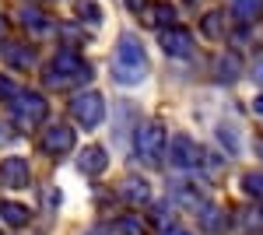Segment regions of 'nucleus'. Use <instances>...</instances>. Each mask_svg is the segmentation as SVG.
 <instances>
[{
	"mask_svg": "<svg viewBox=\"0 0 263 235\" xmlns=\"http://www.w3.org/2000/svg\"><path fill=\"white\" fill-rule=\"evenodd\" d=\"M147 74V57H144V46L137 35H120L116 46V60H112V78L120 84H141Z\"/></svg>",
	"mask_w": 263,
	"mask_h": 235,
	"instance_id": "nucleus-1",
	"label": "nucleus"
},
{
	"mask_svg": "<svg viewBox=\"0 0 263 235\" xmlns=\"http://www.w3.org/2000/svg\"><path fill=\"white\" fill-rule=\"evenodd\" d=\"M88 78H91V67H88V60L78 49H60L53 57V63H49V70H46V84L57 88V92H67L74 84H84Z\"/></svg>",
	"mask_w": 263,
	"mask_h": 235,
	"instance_id": "nucleus-2",
	"label": "nucleus"
},
{
	"mask_svg": "<svg viewBox=\"0 0 263 235\" xmlns=\"http://www.w3.org/2000/svg\"><path fill=\"white\" fill-rule=\"evenodd\" d=\"M11 102H14V105H11V123L18 126L21 134L42 126L46 116H49V105H46V98H42L39 92H18Z\"/></svg>",
	"mask_w": 263,
	"mask_h": 235,
	"instance_id": "nucleus-3",
	"label": "nucleus"
},
{
	"mask_svg": "<svg viewBox=\"0 0 263 235\" xmlns=\"http://www.w3.org/2000/svg\"><path fill=\"white\" fill-rule=\"evenodd\" d=\"M165 144H168L165 126L158 123V119H151V123L137 126V134H134V155H137L141 165H162Z\"/></svg>",
	"mask_w": 263,
	"mask_h": 235,
	"instance_id": "nucleus-4",
	"label": "nucleus"
},
{
	"mask_svg": "<svg viewBox=\"0 0 263 235\" xmlns=\"http://www.w3.org/2000/svg\"><path fill=\"white\" fill-rule=\"evenodd\" d=\"M70 119L84 126V130H95L102 119H105V98L99 92H81V95H74L70 102Z\"/></svg>",
	"mask_w": 263,
	"mask_h": 235,
	"instance_id": "nucleus-5",
	"label": "nucleus"
},
{
	"mask_svg": "<svg viewBox=\"0 0 263 235\" xmlns=\"http://www.w3.org/2000/svg\"><path fill=\"white\" fill-rule=\"evenodd\" d=\"M165 158H168V165H176V169H200L203 148H200L193 137L176 134V137L165 144Z\"/></svg>",
	"mask_w": 263,
	"mask_h": 235,
	"instance_id": "nucleus-6",
	"label": "nucleus"
},
{
	"mask_svg": "<svg viewBox=\"0 0 263 235\" xmlns=\"http://www.w3.org/2000/svg\"><path fill=\"white\" fill-rule=\"evenodd\" d=\"M28 179H32V165H28V158L11 155V158L0 161V186H4V190H25Z\"/></svg>",
	"mask_w": 263,
	"mask_h": 235,
	"instance_id": "nucleus-7",
	"label": "nucleus"
},
{
	"mask_svg": "<svg viewBox=\"0 0 263 235\" xmlns=\"http://www.w3.org/2000/svg\"><path fill=\"white\" fill-rule=\"evenodd\" d=\"M42 151L49 158H63V155H70L74 151V130L70 126H49L46 134H42Z\"/></svg>",
	"mask_w": 263,
	"mask_h": 235,
	"instance_id": "nucleus-8",
	"label": "nucleus"
},
{
	"mask_svg": "<svg viewBox=\"0 0 263 235\" xmlns=\"http://www.w3.org/2000/svg\"><path fill=\"white\" fill-rule=\"evenodd\" d=\"M158 42H162V49L168 57H190V49H193V35L186 28H176V25H168L158 35Z\"/></svg>",
	"mask_w": 263,
	"mask_h": 235,
	"instance_id": "nucleus-9",
	"label": "nucleus"
},
{
	"mask_svg": "<svg viewBox=\"0 0 263 235\" xmlns=\"http://www.w3.org/2000/svg\"><path fill=\"white\" fill-rule=\"evenodd\" d=\"M120 196L130 204V207H141V204H151V183L141 176H126L120 183Z\"/></svg>",
	"mask_w": 263,
	"mask_h": 235,
	"instance_id": "nucleus-10",
	"label": "nucleus"
},
{
	"mask_svg": "<svg viewBox=\"0 0 263 235\" xmlns=\"http://www.w3.org/2000/svg\"><path fill=\"white\" fill-rule=\"evenodd\" d=\"M78 169H81L84 176H102V172L109 169V155H105V148L88 144V148L81 151V158H78Z\"/></svg>",
	"mask_w": 263,
	"mask_h": 235,
	"instance_id": "nucleus-11",
	"label": "nucleus"
},
{
	"mask_svg": "<svg viewBox=\"0 0 263 235\" xmlns=\"http://www.w3.org/2000/svg\"><path fill=\"white\" fill-rule=\"evenodd\" d=\"M0 221L7 228H25L32 221V214H28V207L18 204V200H0Z\"/></svg>",
	"mask_w": 263,
	"mask_h": 235,
	"instance_id": "nucleus-12",
	"label": "nucleus"
},
{
	"mask_svg": "<svg viewBox=\"0 0 263 235\" xmlns=\"http://www.w3.org/2000/svg\"><path fill=\"white\" fill-rule=\"evenodd\" d=\"M224 225H228V218H224L221 207H214V204H203V207H200V228L207 235H218Z\"/></svg>",
	"mask_w": 263,
	"mask_h": 235,
	"instance_id": "nucleus-13",
	"label": "nucleus"
},
{
	"mask_svg": "<svg viewBox=\"0 0 263 235\" xmlns=\"http://www.w3.org/2000/svg\"><path fill=\"white\" fill-rule=\"evenodd\" d=\"M232 14L242 25H249V21H256L263 14V0H232Z\"/></svg>",
	"mask_w": 263,
	"mask_h": 235,
	"instance_id": "nucleus-14",
	"label": "nucleus"
},
{
	"mask_svg": "<svg viewBox=\"0 0 263 235\" xmlns=\"http://www.w3.org/2000/svg\"><path fill=\"white\" fill-rule=\"evenodd\" d=\"M172 18H176V7H172V4H151V7H144V21H147V25H158V28H162V25H168Z\"/></svg>",
	"mask_w": 263,
	"mask_h": 235,
	"instance_id": "nucleus-15",
	"label": "nucleus"
},
{
	"mask_svg": "<svg viewBox=\"0 0 263 235\" xmlns=\"http://www.w3.org/2000/svg\"><path fill=\"white\" fill-rule=\"evenodd\" d=\"M172 196H176V200H179L182 207H193V211H197V207H203V204H207V200H203V196L197 193V190H193V186H190V183H176V186H172Z\"/></svg>",
	"mask_w": 263,
	"mask_h": 235,
	"instance_id": "nucleus-16",
	"label": "nucleus"
},
{
	"mask_svg": "<svg viewBox=\"0 0 263 235\" xmlns=\"http://www.w3.org/2000/svg\"><path fill=\"white\" fill-rule=\"evenodd\" d=\"M112 235H147V228H144L141 218L126 214V218H120V221L112 225Z\"/></svg>",
	"mask_w": 263,
	"mask_h": 235,
	"instance_id": "nucleus-17",
	"label": "nucleus"
},
{
	"mask_svg": "<svg viewBox=\"0 0 263 235\" xmlns=\"http://www.w3.org/2000/svg\"><path fill=\"white\" fill-rule=\"evenodd\" d=\"M200 28H203L207 39H224V14H221V11H211V14L203 18Z\"/></svg>",
	"mask_w": 263,
	"mask_h": 235,
	"instance_id": "nucleus-18",
	"label": "nucleus"
},
{
	"mask_svg": "<svg viewBox=\"0 0 263 235\" xmlns=\"http://www.w3.org/2000/svg\"><path fill=\"white\" fill-rule=\"evenodd\" d=\"M4 60H7L11 67H18V70H28V63H32V53H28L25 46H14V42H11V46L4 49Z\"/></svg>",
	"mask_w": 263,
	"mask_h": 235,
	"instance_id": "nucleus-19",
	"label": "nucleus"
},
{
	"mask_svg": "<svg viewBox=\"0 0 263 235\" xmlns=\"http://www.w3.org/2000/svg\"><path fill=\"white\" fill-rule=\"evenodd\" d=\"M242 186H246V193L253 196V200L263 204V172H249V176L242 179Z\"/></svg>",
	"mask_w": 263,
	"mask_h": 235,
	"instance_id": "nucleus-20",
	"label": "nucleus"
},
{
	"mask_svg": "<svg viewBox=\"0 0 263 235\" xmlns=\"http://www.w3.org/2000/svg\"><path fill=\"white\" fill-rule=\"evenodd\" d=\"M218 74H221V81H235L239 78V60L235 57H221L218 60Z\"/></svg>",
	"mask_w": 263,
	"mask_h": 235,
	"instance_id": "nucleus-21",
	"label": "nucleus"
},
{
	"mask_svg": "<svg viewBox=\"0 0 263 235\" xmlns=\"http://www.w3.org/2000/svg\"><path fill=\"white\" fill-rule=\"evenodd\" d=\"M21 18H25V28H35V32H46V18H42V11H35V7L28 11V7H25V11H21Z\"/></svg>",
	"mask_w": 263,
	"mask_h": 235,
	"instance_id": "nucleus-22",
	"label": "nucleus"
},
{
	"mask_svg": "<svg viewBox=\"0 0 263 235\" xmlns=\"http://www.w3.org/2000/svg\"><path fill=\"white\" fill-rule=\"evenodd\" d=\"M14 95H18V88H14L7 78H0V98H14Z\"/></svg>",
	"mask_w": 263,
	"mask_h": 235,
	"instance_id": "nucleus-23",
	"label": "nucleus"
},
{
	"mask_svg": "<svg viewBox=\"0 0 263 235\" xmlns=\"http://www.w3.org/2000/svg\"><path fill=\"white\" fill-rule=\"evenodd\" d=\"M253 81L263 88V60H256V63H253Z\"/></svg>",
	"mask_w": 263,
	"mask_h": 235,
	"instance_id": "nucleus-24",
	"label": "nucleus"
},
{
	"mask_svg": "<svg viewBox=\"0 0 263 235\" xmlns=\"http://www.w3.org/2000/svg\"><path fill=\"white\" fill-rule=\"evenodd\" d=\"M165 235H193V232H190V228H179V225H168Z\"/></svg>",
	"mask_w": 263,
	"mask_h": 235,
	"instance_id": "nucleus-25",
	"label": "nucleus"
},
{
	"mask_svg": "<svg viewBox=\"0 0 263 235\" xmlns=\"http://www.w3.org/2000/svg\"><path fill=\"white\" fill-rule=\"evenodd\" d=\"M256 113H260V116H263V98H256Z\"/></svg>",
	"mask_w": 263,
	"mask_h": 235,
	"instance_id": "nucleus-26",
	"label": "nucleus"
},
{
	"mask_svg": "<svg viewBox=\"0 0 263 235\" xmlns=\"http://www.w3.org/2000/svg\"><path fill=\"white\" fill-rule=\"evenodd\" d=\"M4 28H7V25H4V18H0V39H4Z\"/></svg>",
	"mask_w": 263,
	"mask_h": 235,
	"instance_id": "nucleus-27",
	"label": "nucleus"
},
{
	"mask_svg": "<svg viewBox=\"0 0 263 235\" xmlns=\"http://www.w3.org/2000/svg\"><path fill=\"white\" fill-rule=\"evenodd\" d=\"M260 155H263V140H260Z\"/></svg>",
	"mask_w": 263,
	"mask_h": 235,
	"instance_id": "nucleus-28",
	"label": "nucleus"
},
{
	"mask_svg": "<svg viewBox=\"0 0 263 235\" xmlns=\"http://www.w3.org/2000/svg\"><path fill=\"white\" fill-rule=\"evenodd\" d=\"M88 235H102V232H88Z\"/></svg>",
	"mask_w": 263,
	"mask_h": 235,
	"instance_id": "nucleus-29",
	"label": "nucleus"
}]
</instances>
